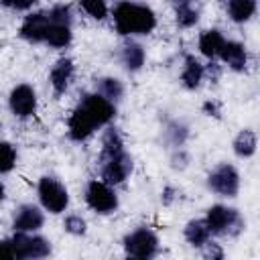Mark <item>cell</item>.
Here are the masks:
<instances>
[{
  "label": "cell",
  "instance_id": "1",
  "mask_svg": "<svg viewBox=\"0 0 260 260\" xmlns=\"http://www.w3.org/2000/svg\"><path fill=\"white\" fill-rule=\"evenodd\" d=\"M118 106L95 91H83L67 116V138L75 144L87 142L104 126L114 124Z\"/></svg>",
  "mask_w": 260,
  "mask_h": 260
},
{
  "label": "cell",
  "instance_id": "2",
  "mask_svg": "<svg viewBox=\"0 0 260 260\" xmlns=\"http://www.w3.org/2000/svg\"><path fill=\"white\" fill-rule=\"evenodd\" d=\"M110 20L120 39L148 37L158 26V16L154 8L146 2L136 0H118L114 6H110Z\"/></svg>",
  "mask_w": 260,
  "mask_h": 260
},
{
  "label": "cell",
  "instance_id": "3",
  "mask_svg": "<svg viewBox=\"0 0 260 260\" xmlns=\"http://www.w3.org/2000/svg\"><path fill=\"white\" fill-rule=\"evenodd\" d=\"M209 232L213 238H240L244 232H246V217L244 213L230 205V203H223V201H217V203H211L207 209H205V215H203Z\"/></svg>",
  "mask_w": 260,
  "mask_h": 260
},
{
  "label": "cell",
  "instance_id": "4",
  "mask_svg": "<svg viewBox=\"0 0 260 260\" xmlns=\"http://www.w3.org/2000/svg\"><path fill=\"white\" fill-rule=\"evenodd\" d=\"M120 244H122L124 256L134 258V260H152L162 250L156 230L146 225V223H140V225L128 230L122 236Z\"/></svg>",
  "mask_w": 260,
  "mask_h": 260
},
{
  "label": "cell",
  "instance_id": "5",
  "mask_svg": "<svg viewBox=\"0 0 260 260\" xmlns=\"http://www.w3.org/2000/svg\"><path fill=\"white\" fill-rule=\"evenodd\" d=\"M51 26L45 39V47L53 51H65L73 43V6L69 2H57L47 8Z\"/></svg>",
  "mask_w": 260,
  "mask_h": 260
},
{
  "label": "cell",
  "instance_id": "6",
  "mask_svg": "<svg viewBox=\"0 0 260 260\" xmlns=\"http://www.w3.org/2000/svg\"><path fill=\"white\" fill-rule=\"evenodd\" d=\"M205 189L219 199H236L242 191V175L234 162L219 160L205 175Z\"/></svg>",
  "mask_w": 260,
  "mask_h": 260
},
{
  "label": "cell",
  "instance_id": "7",
  "mask_svg": "<svg viewBox=\"0 0 260 260\" xmlns=\"http://www.w3.org/2000/svg\"><path fill=\"white\" fill-rule=\"evenodd\" d=\"M35 193H37V203L49 215H63L71 205V195L67 185L53 175H41L37 179Z\"/></svg>",
  "mask_w": 260,
  "mask_h": 260
},
{
  "label": "cell",
  "instance_id": "8",
  "mask_svg": "<svg viewBox=\"0 0 260 260\" xmlns=\"http://www.w3.org/2000/svg\"><path fill=\"white\" fill-rule=\"evenodd\" d=\"M83 203L95 215H114L120 209V195L118 189L104 183L102 179H89L83 187Z\"/></svg>",
  "mask_w": 260,
  "mask_h": 260
},
{
  "label": "cell",
  "instance_id": "9",
  "mask_svg": "<svg viewBox=\"0 0 260 260\" xmlns=\"http://www.w3.org/2000/svg\"><path fill=\"white\" fill-rule=\"evenodd\" d=\"M134 167H136V160H134L132 152L126 148L110 158L98 160V179H102L104 183L118 189L134 175Z\"/></svg>",
  "mask_w": 260,
  "mask_h": 260
},
{
  "label": "cell",
  "instance_id": "10",
  "mask_svg": "<svg viewBox=\"0 0 260 260\" xmlns=\"http://www.w3.org/2000/svg\"><path fill=\"white\" fill-rule=\"evenodd\" d=\"M10 240L16 260H43L53 254V242L41 232H12Z\"/></svg>",
  "mask_w": 260,
  "mask_h": 260
},
{
  "label": "cell",
  "instance_id": "11",
  "mask_svg": "<svg viewBox=\"0 0 260 260\" xmlns=\"http://www.w3.org/2000/svg\"><path fill=\"white\" fill-rule=\"evenodd\" d=\"M6 104H8V112L12 114V118L24 122V120H30V118L37 116V112H39V93H37L35 85H30L26 81H20V83L10 87Z\"/></svg>",
  "mask_w": 260,
  "mask_h": 260
},
{
  "label": "cell",
  "instance_id": "12",
  "mask_svg": "<svg viewBox=\"0 0 260 260\" xmlns=\"http://www.w3.org/2000/svg\"><path fill=\"white\" fill-rule=\"evenodd\" d=\"M45 221H47V213L45 209L39 205V203H32V201H24V203H18L14 209H12V215H10V230L12 232H41L45 228Z\"/></svg>",
  "mask_w": 260,
  "mask_h": 260
},
{
  "label": "cell",
  "instance_id": "13",
  "mask_svg": "<svg viewBox=\"0 0 260 260\" xmlns=\"http://www.w3.org/2000/svg\"><path fill=\"white\" fill-rule=\"evenodd\" d=\"M75 73H77V65H75L73 57L61 55L53 61V65L49 67V73H47V81H49V87L55 98H63L71 89V85L75 81Z\"/></svg>",
  "mask_w": 260,
  "mask_h": 260
},
{
  "label": "cell",
  "instance_id": "14",
  "mask_svg": "<svg viewBox=\"0 0 260 260\" xmlns=\"http://www.w3.org/2000/svg\"><path fill=\"white\" fill-rule=\"evenodd\" d=\"M116 59H118V65L128 73V75H136L144 69L146 65V59H148V53H146V47L134 39V37H124L122 43L118 45V51H116Z\"/></svg>",
  "mask_w": 260,
  "mask_h": 260
},
{
  "label": "cell",
  "instance_id": "15",
  "mask_svg": "<svg viewBox=\"0 0 260 260\" xmlns=\"http://www.w3.org/2000/svg\"><path fill=\"white\" fill-rule=\"evenodd\" d=\"M49 26H51V18L47 8L30 10L26 12V16H22L18 24V39H22L28 45H45Z\"/></svg>",
  "mask_w": 260,
  "mask_h": 260
},
{
  "label": "cell",
  "instance_id": "16",
  "mask_svg": "<svg viewBox=\"0 0 260 260\" xmlns=\"http://www.w3.org/2000/svg\"><path fill=\"white\" fill-rule=\"evenodd\" d=\"M217 61L221 63L223 69H230L232 73H246L250 67L248 47L238 39H225L219 49Z\"/></svg>",
  "mask_w": 260,
  "mask_h": 260
},
{
  "label": "cell",
  "instance_id": "17",
  "mask_svg": "<svg viewBox=\"0 0 260 260\" xmlns=\"http://www.w3.org/2000/svg\"><path fill=\"white\" fill-rule=\"evenodd\" d=\"M179 83L187 91H197L205 83V63L195 53H185L179 71Z\"/></svg>",
  "mask_w": 260,
  "mask_h": 260
},
{
  "label": "cell",
  "instance_id": "18",
  "mask_svg": "<svg viewBox=\"0 0 260 260\" xmlns=\"http://www.w3.org/2000/svg\"><path fill=\"white\" fill-rule=\"evenodd\" d=\"M191 140V124L185 118H167L160 126V142L165 144L167 150L187 146Z\"/></svg>",
  "mask_w": 260,
  "mask_h": 260
},
{
  "label": "cell",
  "instance_id": "19",
  "mask_svg": "<svg viewBox=\"0 0 260 260\" xmlns=\"http://www.w3.org/2000/svg\"><path fill=\"white\" fill-rule=\"evenodd\" d=\"M175 26L181 30H191L201 20V4L199 0H171Z\"/></svg>",
  "mask_w": 260,
  "mask_h": 260
},
{
  "label": "cell",
  "instance_id": "20",
  "mask_svg": "<svg viewBox=\"0 0 260 260\" xmlns=\"http://www.w3.org/2000/svg\"><path fill=\"white\" fill-rule=\"evenodd\" d=\"M225 39H228V37H225L223 30L217 28V26L203 28V30L197 35V53H199V57H203L205 61L217 59L219 49H221V45H223Z\"/></svg>",
  "mask_w": 260,
  "mask_h": 260
},
{
  "label": "cell",
  "instance_id": "21",
  "mask_svg": "<svg viewBox=\"0 0 260 260\" xmlns=\"http://www.w3.org/2000/svg\"><path fill=\"white\" fill-rule=\"evenodd\" d=\"M126 150V138L122 134V130L116 124H108L100 130V152H98V160L102 158H110L118 152Z\"/></svg>",
  "mask_w": 260,
  "mask_h": 260
},
{
  "label": "cell",
  "instance_id": "22",
  "mask_svg": "<svg viewBox=\"0 0 260 260\" xmlns=\"http://www.w3.org/2000/svg\"><path fill=\"white\" fill-rule=\"evenodd\" d=\"M91 91L100 93L102 98H106L112 104H120L126 98V83L118 77V75H98L93 79V87Z\"/></svg>",
  "mask_w": 260,
  "mask_h": 260
},
{
  "label": "cell",
  "instance_id": "23",
  "mask_svg": "<svg viewBox=\"0 0 260 260\" xmlns=\"http://www.w3.org/2000/svg\"><path fill=\"white\" fill-rule=\"evenodd\" d=\"M258 150V134L254 128H242L232 138V152L240 160H250Z\"/></svg>",
  "mask_w": 260,
  "mask_h": 260
},
{
  "label": "cell",
  "instance_id": "24",
  "mask_svg": "<svg viewBox=\"0 0 260 260\" xmlns=\"http://www.w3.org/2000/svg\"><path fill=\"white\" fill-rule=\"evenodd\" d=\"M258 14V0H225V16L234 24H248Z\"/></svg>",
  "mask_w": 260,
  "mask_h": 260
},
{
  "label": "cell",
  "instance_id": "25",
  "mask_svg": "<svg viewBox=\"0 0 260 260\" xmlns=\"http://www.w3.org/2000/svg\"><path fill=\"white\" fill-rule=\"evenodd\" d=\"M181 234H183L185 244H187L189 248H195V250H199L209 238H213L203 217H191V219H187V221L183 223Z\"/></svg>",
  "mask_w": 260,
  "mask_h": 260
},
{
  "label": "cell",
  "instance_id": "26",
  "mask_svg": "<svg viewBox=\"0 0 260 260\" xmlns=\"http://www.w3.org/2000/svg\"><path fill=\"white\" fill-rule=\"evenodd\" d=\"M61 230L71 238H83L87 234V230H89V223L81 213H77V211H69L67 213L65 211L63 219H61Z\"/></svg>",
  "mask_w": 260,
  "mask_h": 260
},
{
  "label": "cell",
  "instance_id": "27",
  "mask_svg": "<svg viewBox=\"0 0 260 260\" xmlns=\"http://www.w3.org/2000/svg\"><path fill=\"white\" fill-rule=\"evenodd\" d=\"M18 165V148L14 142L0 138V177L10 175Z\"/></svg>",
  "mask_w": 260,
  "mask_h": 260
},
{
  "label": "cell",
  "instance_id": "28",
  "mask_svg": "<svg viewBox=\"0 0 260 260\" xmlns=\"http://www.w3.org/2000/svg\"><path fill=\"white\" fill-rule=\"evenodd\" d=\"M77 6L87 18H91L95 22H104V20L110 18L108 0H77Z\"/></svg>",
  "mask_w": 260,
  "mask_h": 260
},
{
  "label": "cell",
  "instance_id": "29",
  "mask_svg": "<svg viewBox=\"0 0 260 260\" xmlns=\"http://www.w3.org/2000/svg\"><path fill=\"white\" fill-rule=\"evenodd\" d=\"M191 162H193V156L185 146L169 150V169L173 173H185L191 167Z\"/></svg>",
  "mask_w": 260,
  "mask_h": 260
},
{
  "label": "cell",
  "instance_id": "30",
  "mask_svg": "<svg viewBox=\"0 0 260 260\" xmlns=\"http://www.w3.org/2000/svg\"><path fill=\"white\" fill-rule=\"evenodd\" d=\"M199 254H201V258H205V260H223V258H225V248H223L215 238H209V240L199 248Z\"/></svg>",
  "mask_w": 260,
  "mask_h": 260
},
{
  "label": "cell",
  "instance_id": "31",
  "mask_svg": "<svg viewBox=\"0 0 260 260\" xmlns=\"http://www.w3.org/2000/svg\"><path fill=\"white\" fill-rule=\"evenodd\" d=\"M179 199H181V189L177 185H173V183L162 185V189L158 193V203L162 207H173L179 203Z\"/></svg>",
  "mask_w": 260,
  "mask_h": 260
},
{
  "label": "cell",
  "instance_id": "32",
  "mask_svg": "<svg viewBox=\"0 0 260 260\" xmlns=\"http://www.w3.org/2000/svg\"><path fill=\"white\" fill-rule=\"evenodd\" d=\"M201 114H205L207 118H213V120H221L223 106H221L219 100L207 98V100H203V104H201Z\"/></svg>",
  "mask_w": 260,
  "mask_h": 260
},
{
  "label": "cell",
  "instance_id": "33",
  "mask_svg": "<svg viewBox=\"0 0 260 260\" xmlns=\"http://www.w3.org/2000/svg\"><path fill=\"white\" fill-rule=\"evenodd\" d=\"M39 0H0V6L14 12H30Z\"/></svg>",
  "mask_w": 260,
  "mask_h": 260
},
{
  "label": "cell",
  "instance_id": "34",
  "mask_svg": "<svg viewBox=\"0 0 260 260\" xmlns=\"http://www.w3.org/2000/svg\"><path fill=\"white\" fill-rule=\"evenodd\" d=\"M221 73H223V67H221V63L217 59L205 61V81L207 83H213L215 85L221 79Z\"/></svg>",
  "mask_w": 260,
  "mask_h": 260
},
{
  "label": "cell",
  "instance_id": "35",
  "mask_svg": "<svg viewBox=\"0 0 260 260\" xmlns=\"http://www.w3.org/2000/svg\"><path fill=\"white\" fill-rule=\"evenodd\" d=\"M0 260H16L14 258V246H12L10 236L0 238Z\"/></svg>",
  "mask_w": 260,
  "mask_h": 260
},
{
  "label": "cell",
  "instance_id": "36",
  "mask_svg": "<svg viewBox=\"0 0 260 260\" xmlns=\"http://www.w3.org/2000/svg\"><path fill=\"white\" fill-rule=\"evenodd\" d=\"M6 195H8V189H6V183L0 179V205L6 201Z\"/></svg>",
  "mask_w": 260,
  "mask_h": 260
}]
</instances>
